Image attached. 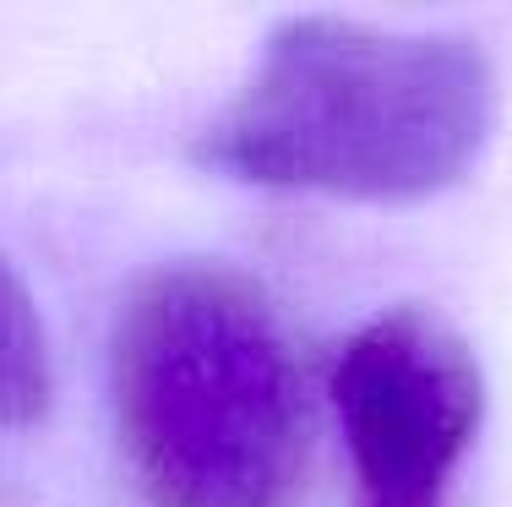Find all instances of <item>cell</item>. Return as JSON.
Returning <instances> with one entry per match:
<instances>
[{"mask_svg":"<svg viewBox=\"0 0 512 507\" xmlns=\"http://www.w3.org/2000/svg\"><path fill=\"white\" fill-rule=\"evenodd\" d=\"M502 126V71L447 28L300 11L197 137L202 169L251 191L420 208L480 169Z\"/></svg>","mask_w":512,"mask_h":507,"instance_id":"cell-1","label":"cell"},{"mask_svg":"<svg viewBox=\"0 0 512 507\" xmlns=\"http://www.w3.org/2000/svg\"><path fill=\"white\" fill-rule=\"evenodd\" d=\"M109 404L148 507H295L316 404L267 289L213 257L148 268L109 338Z\"/></svg>","mask_w":512,"mask_h":507,"instance_id":"cell-2","label":"cell"},{"mask_svg":"<svg viewBox=\"0 0 512 507\" xmlns=\"http://www.w3.org/2000/svg\"><path fill=\"white\" fill-rule=\"evenodd\" d=\"M327 415L355 507H447L485 431V366L436 306H382L338 338Z\"/></svg>","mask_w":512,"mask_h":507,"instance_id":"cell-3","label":"cell"},{"mask_svg":"<svg viewBox=\"0 0 512 507\" xmlns=\"http://www.w3.org/2000/svg\"><path fill=\"white\" fill-rule=\"evenodd\" d=\"M55 409V349L39 295L0 257V431H33Z\"/></svg>","mask_w":512,"mask_h":507,"instance_id":"cell-4","label":"cell"}]
</instances>
